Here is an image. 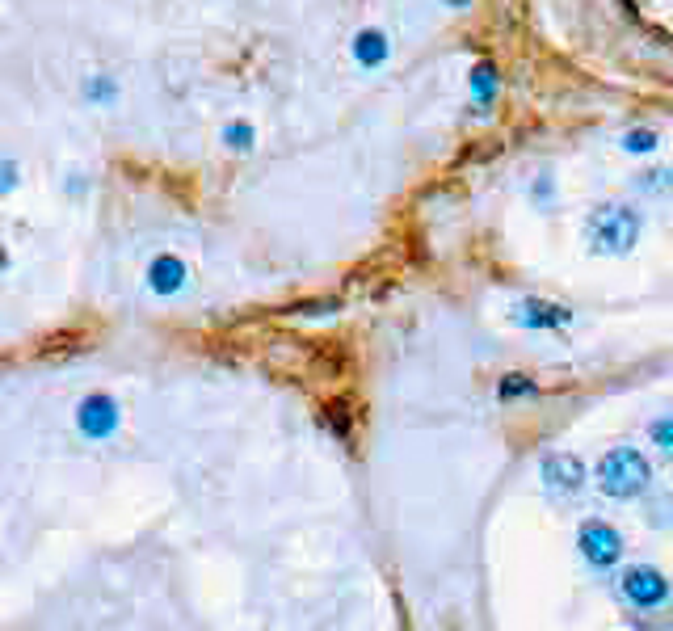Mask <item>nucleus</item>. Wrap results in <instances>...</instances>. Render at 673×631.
<instances>
[{"label": "nucleus", "instance_id": "1", "mask_svg": "<svg viewBox=\"0 0 673 631\" xmlns=\"http://www.w3.org/2000/svg\"><path fill=\"white\" fill-rule=\"evenodd\" d=\"M648 484H652L648 459L640 451H631V446H615V451L598 463V488L606 497H615V501L640 497Z\"/></svg>", "mask_w": 673, "mask_h": 631}, {"label": "nucleus", "instance_id": "14", "mask_svg": "<svg viewBox=\"0 0 673 631\" xmlns=\"http://www.w3.org/2000/svg\"><path fill=\"white\" fill-rule=\"evenodd\" d=\"M623 148L627 152H652V148H657V135H652V131H627Z\"/></svg>", "mask_w": 673, "mask_h": 631}, {"label": "nucleus", "instance_id": "10", "mask_svg": "<svg viewBox=\"0 0 673 631\" xmlns=\"http://www.w3.org/2000/svg\"><path fill=\"white\" fill-rule=\"evenodd\" d=\"M219 144L228 148L232 156H244V152H253L257 148V127L249 118H228L219 127Z\"/></svg>", "mask_w": 673, "mask_h": 631}, {"label": "nucleus", "instance_id": "18", "mask_svg": "<svg viewBox=\"0 0 673 631\" xmlns=\"http://www.w3.org/2000/svg\"><path fill=\"white\" fill-rule=\"evenodd\" d=\"M9 270H13V249H9V240H0V278Z\"/></svg>", "mask_w": 673, "mask_h": 631}, {"label": "nucleus", "instance_id": "2", "mask_svg": "<svg viewBox=\"0 0 673 631\" xmlns=\"http://www.w3.org/2000/svg\"><path fill=\"white\" fill-rule=\"evenodd\" d=\"M640 236V215L631 207H619V202H606L589 215V244L606 257H619L631 253V244Z\"/></svg>", "mask_w": 673, "mask_h": 631}, {"label": "nucleus", "instance_id": "13", "mask_svg": "<svg viewBox=\"0 0 673 631\" xmlns=\"http://www.w3.org/2000/svg\"><path fill=\"white\" fill-rule=\"evenodd\" d=\"M497 85H501V80H497V68H493V64H480V68L472 72V93H476V101H488V97L497 93Z\"/></svg>", "mask_w": 673, "mask_h": 631}, {"label": "nucleus", "instance_id": "15", "mask_svg": "<svg viewBox=\"0 0 673 631\" xmlns=\"http://www.w3.org/2000/svg\"><path fill=\"white\" fill-rule=\"evenodd\" d=\"M535 383H530L526 375H505V383H501V396L509 400V396H522V392H530Z\"/></svg>", "mask_w": 673, "mask_h": 631}, {"label": "nucleus", "instance_id": "16", "mask_svg": "<svg viewBox=\"0 0 673 631\" xmlns=\"http://www.w3.org/2000/svg\"><path fill=\"white\" fill-rule=\"evenodd\" d=\"M652 438L661 442V451H673V421H657V425H652Z\"/></svg>", "mask_w": 673, "mask_h": 631}, {"label": "nucleus", "instance_id": "17", "mask_svg": "<svg viewBox=\"0 0 673 631\" xmlns=\"http://www.w3.org/2000/svg\"><path fill=\"white\" fill-rule=\"evenodd\" d=\"M644 186H648V190H669V169H652V173H644Z\"/></svg>", "mask_w": 673, "mask_h": 631}, {"label": "nucleus", "instance_id": "11", "mask_svg": "<svg viewBox=\"0 0 673 631\" xmlns=\"http://www.w3.org/2000/svg\"><path fill=\"white\" fill-rule=\"evenodd\" d=\"M387 34L383 30H358V38H354V59L362 68H379L383 59H387Z\"/></svg>", "mask_w": 673, "mask_h": 631}, {"label": "nucleus", "instance_id": "7", "mask_svg": "<svg viewBox=\"0 0 673 631\" xmlns=\"http://www.w3.org/2000/svg\"><path fill=\"white\" fill-rule=\"evenodd\" d=\"M543 480H547V488H552V493L573 497L577 488L585 484V463H581L577 455H547V459H543Z\"/></svg>", "mask_w": 673, "mask_h": 631}, {"label": "nucleus", "instance_id": "9", "mask_svg": "<svg viewBox=\"0 0 673 631\" xmlns=\"http://www.w3.org/2000/svg\"><path fill=\"white\" fill-rule=\"evenodd\" d=\"M118 93H122V85L110 72H89L85 80H80V101H85L89 110H110L118 101Z\"/></svg>", "mask_w": 673, "mask_h": 631}, {"label": "nucleus", "instance_id": "8", "mask_svg": "<svg viewBox=\"0 0 673 631\" xmlns=\"http://www.w3.org/2000/svg\"><path fill=\"white\" fill-rule=\"evenodd\" d=\"M518 324H526V329H560V324L573 320V312L560 308V303H543V299H526L518 303Z\"/></svg>", "mask_w": 673, "mask_h": 631}, {"label": "nucleus", "instance_id": "3", "mask_svg": "<svg viewBox=\"0 0 673 631\" xmlns=\"http://www.w3.org/2000/svg\"><path fill=\"white\" fill-rule=\"evenodd\" d=\"M122 404L114 392H85L76 400V413H72V425H76V434L101 446V442H114L118 430H122Z\"/></svg>", "mask_w": 673, "mask_h": 631}, {"label": "nucleus", "instance_id": "4", "mask_svg": "<svg viewBox=\"0 0 673 631\" xmlns=\"http://www.w3.org/2000/svg\"><path fill=\"white\" fill-rule=\"evenodd\" d=\"M144 287L148 295L156 299H177V295H186L190 291V261L173 253V249H160L148 257V266H144Z\"/></svg>", "mask_w": 673, "mask_h": 631}, {"label": "nucleus", "instance_id": "5", "mask_svg": "<svg viewBox=\"0 0 673 631\" xmlns=\"http://www.w3.org/2000/svg\"><path fill=\"white\" fill-rule=\"evenodd\" d=\"M619 552H623V539H619L615 526H606V522H585L581 526V556L589 564L606 568V564L619 560Z\"/></svg>", "mask_w": 673, "mask_h": 631}, {"label": "nucleus", "instance_id": "12", "mask_svg": "<svg viewBox=\"0 0 673 631\" xmlns=\"http://www.w3.org/2000/svg\"><path fill=\"white\" fill-rule=\"evenodd\" d=\"M22 190V165L13 156H0V202Z\"/></svg>", "mask_w": 673, "mask_h": 631}, {"label": "nucleus", "instance_id": "6", "mask_svg": "<svg viewBox=\"0 0 673 631\" xmlns=\"http://www.w3.org/2000/svg\"><path fill=\"white\" fill-rule=\"evenodd\" d=\"M623 594L636 606H661L669 598V581L657 573V568H627L623 573Z\"/></svg>", "mask_w": 673, "mask_h": 631}, {"label": "nucleus", "instance_id": "19", "mask_svg": "<svg viewBox=\"0 0 673 631\" xmlns=\"http://www.w3.org/2000/svg\"><path fill=\"white\" fill-rule=\"evenodd\" d=\"M446 5H467V0H446Z\"/></svg>", "mask_w": 673, "mask_h": 631}]
</instances>
